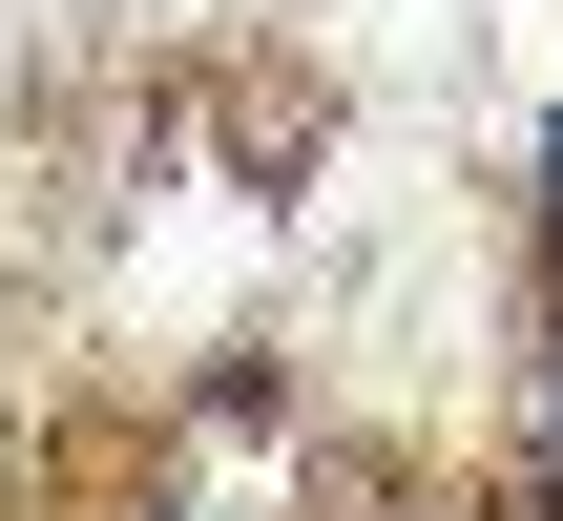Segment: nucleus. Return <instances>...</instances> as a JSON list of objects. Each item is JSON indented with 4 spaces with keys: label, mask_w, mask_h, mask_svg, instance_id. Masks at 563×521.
<instances>
[{
    "label": "nucleus",
    "mask_w": 563,
    "mask_h": 521,
    "mask_svg": "<svg viewBox=\"0 0 563 521\" xmlns=\"http://www.w3.org/2000/svg\"><path fill=\"white\" fill-rule=\"evenodd\" d=\"M543 188H563V125H543Z\"/></svg>",
    "instance_id": "f257e3e1"
}]
</instances>
